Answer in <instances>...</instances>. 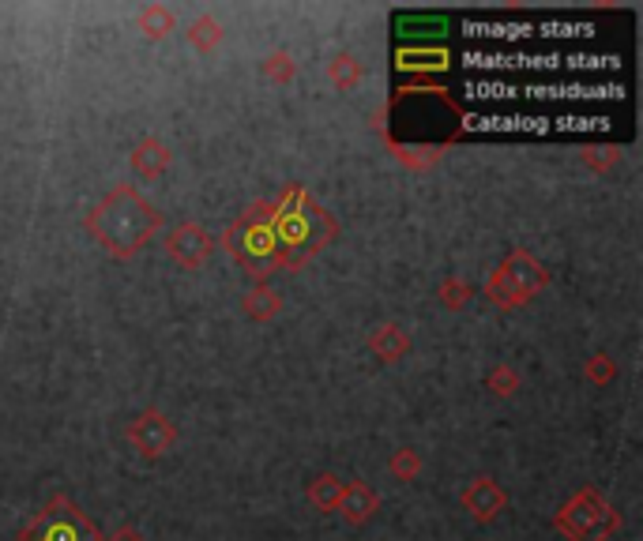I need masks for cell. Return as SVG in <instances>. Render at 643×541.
<instances>
[{
	"mask_svg": "<svg viewBox=\"0 0 643 541\" xmlns=\"http://www.w3.org/2000/svg\"><path fill=\"white\" fill-rule=\"evenodd\" d=\"M471 102H613L625 98L621 83L595 79V83H501V79H474L463 87Z\"/></svg>",
	"mask_w": 643,
	"mask_h": 541,
	"instance_id": "6da1fadb",
	"label": "cell"
},
{
	"mask_svg": "<svg viewBox=\"0 0 643 541\" xmlns=\"http://www.w3.org/2000/svg\"><path fill=\"white\" fill-rule=\"evenodd\" d=\"M463 64L474 72H613V53H527V49H467Z\"/></svg>",
	"mask_w": 643,
	"mask_h": 541,
	"instance_id": "7a4b0ae2",
	"label": "cell"
},
{
	"mask_svg": "<svg viewBox=\"0 0 643 541\" xmlns=\"http://www.w3.org/2000/svg\"><path fill=\"white\" fill-rule=\"evenodd\" d=\"M102 215L110 218H121V230L113 233L106 245L117 248V252H128V248H136L147 237V233L155 230V215H151V207L140 200V196H132V192H117L106 207H102Z\"/></svg>",
	"mask_w": 643,
	"mask_h": 541,
	"instance_id": "3957f363",
	"label": "cell"
},
{
	"mask_svg": "<svg viewBox=\"0 0 643 541\" xmlns=\"http://www.w3.org/2000/svg\"><path fill=\"white\" fill-rule=\"evenodd\" d=\"M128 436H132V444H136L143 455H158V451H166V444L173 440V429L158 418V414H147V418H140L132 425Z\"/></svg>",
	"mask_w": 643,
	"mask_h": 541,
	"instance_id": "277c9868",
	"label": "cell"
},
{
	"mask_svg": "<svg viewBox=\"0 0 643 541\" xmlns=\"http://www.w3.org/2000/svg\"><path fill=\"white\" fill-rule=\"evenodd\" d=\"M335 508L343 511L350 523H365V519L377 511V496L369 493L361 481H354L350 489H343V496H339V504H335Z\"/></svg>",
	"mask_w": 643,
	"mask_h": 541,
	"instance_id": "5b68a950",
	"label": "cell"
},
{
	"mask_svg": "<svg viewBox=\"0 0 643 541\" xmlns=\"http://www.w3.org/2000/svg\"><path fill=\"white\" fill-rule=\"evenodd\" d=\"M463 504L474 511V519H489L493 511H501L504 504V493L493 485L489 478L474 481V489H467V496H463Z\"/></svg>",
	"mask_w": 643,
	"mask_h": 541,
	"instance_id": "8992f818",
	"label": "cell"
},
{
	"mask_svg": "<svg viewBox=\"0 0 643 541\" xmlns=\"http://www.w3.org/2000/svg\"><path fill=\"white\" fill-rule=\"evenodd\" d=\"M399 72H444L448 68V53L444 49H399Z\"/></svg>",
	"mask_w": 643,
	"mask_h": 541,
	"instance_id": "52a82bcc",
	"label": "cell"
},
{
	"mask_svg": "<svg viewBox=\"0 0 643 541\" xmlns=\"http://www.w3.org/2000/svg\"><path fill=\"white\" fill-rule=\"evenodd\" d=\"M309 496H313L316 508H335V504H339V496H343V481L328 474V478H320L313 489H309Z\"/></svg>",
	"mask_w": 643,
	"mask_h": 541,
	"instance_id": "ba28073f",
	"label": "cell"
},
{
	"mask_svg": "<svg viewBox=\"0 0 643 541\" xmlns=\"http://www.w3.org/2000/svg\"><path fill=\"white\" fill-rule=\"evenodd\" d=\"M373 350H380V357H388V361H395V357L407 350V339L395 331V327H384L377 339H373Z\"/></svg>",
	"mask_w": 643,
	"mask_h": 541,
	"instance_id": "9c48e42d",
	"label": "cell"
},
{
	"mask_svg": "<svg viewBox=\"0 0 643 541\" xmlns=\"http://www.w3.org/2000/svg\"><path fill=\"white\" fill-rule=\"evenodd\" d=\"M166 162H170V155H166L158 143H147L143 151H136V166H140L143 173H155L158 166H166Z\"/></svg>",
	"mask_w": 643,
	"mask_h": 541,
	"instance_id": "30bf717a",
	"label": "cell"
},
{
	"mask_svg": "<svg viewBox=\"0 0 643 541\" xmlns=\"http://www.w3.org/2000/svg\"><path fill=\"white\" fill-rule=\"evenodd\" d=\"M399 34H407V38H414V34H429V38H440V34H444V23H440V19H407Z\"/></svg>",
	"mask_w": 643,
	"mask_h": 541,
	"instance_id": "8fae6325",
	"label": "cell"
}]
</instances>
